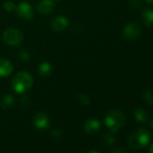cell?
Listing matches in <instances>:
<instances>
[{"mask_svg":"<svg viewBox=\"0 0 153 153\" xmlns=\"http://www.w3.org/2000/svg\"><path fill=\"white\" fill-rule=\"evenodd\" d=\"M149 153H153V142L151 143V145L149 147Z\"/></svg>","mask_w":153,"mask_h":153,"instance_id":"603a6c76","label":"cell"},{"mask_svg":"<svg viewBox=\"0 0 153 153\" xmlns=\"http://www.w3.org/2000/svg\"><path fill=\"white\" fill-rule=\"evenodd\" d=\"M143 98L150 105H153V88H149L143 93Z\"/></svg>","mask_w":153,"mask_h":153,"instance_id":"2e32d148","label":"cell"},{"mask_svg":"<svg viewBox=\"0 0 153 153\" xmlns=\"http://www.w3.org/2000/svg\"><path fill=\"white\" fill-rule=\"evenodd\" d=\"M130 3L134 8H140L141 7V0H130Z\"/></svg>","mask_w":153,"mask_h":153,"instance_id":"44dd1931","label":"cell"},{"mask_svg":"<svg viewBox=\"0 0 153 153\" xmlns=\"http://www.w3.org/2000/svg\"><path fill=\"white\" fill-rule=\"evenodd\" d=\"M146 3H149L150 5H153V0H144Z\"/></svg>","mask_w":153,"mask_h":153,"instance_id":"cb8c5ba5","label":"cell"},{"mask_svg":"<svg viewBox=\"0 0 153 153\" xmlns=\"http://www.w3.org/2000/svg\"><path fill=\"white\" fill-rule=\"evenodd\" d=\"M105 123L112 132H116L124 123V114L120 110H111L105 117Z\"/></svg>","mask_w":153,"mask_h":153,"instance_id":"3957f363","label":"cell"},{"mask_svg":"<svg viewBox=\"0 0 153 153\" xmlns=\"http://www.w3.org/2000/svg\"><path fill=\"white\" fill-rule=\"evenodd\" d=\"M16 10L17 16L24 20L32 19L33 16V9L32 6L29 5L28 3H25V2L20 3L16 8Z\"/></svg>","mask_w":153,"mask_h":153,"instance_id":"52a82bcc","label":"cell"},{"mask_svg":"<svg viewBox=\"0 0 153 153\" xmlns=\"http://www.w3.org/2000/svg\"><path fill=\"white\" fill-rule=\"evenodd\" d=\"M14 105H15V99L12 96H9V95L4 97L1 101V106L6 110H9L13 108Z\"/></svg>","mask_w":153,"mask_h":153,"instance_id":"9a60e30c","label":"cell"},{"mask_svg":"<svg viewBox=\"0 0 153 153\" xmlns=\"http://www.w3.org/2000/svg\"><path fill=\"white\" fill-rule=\"evenodd\" d=\"M133 115H134V118L136 119L137 122L139 123H146L149 119V114L147 113V111L144 109V108H141V107H138L134 110L133 112Z\"/></svg>","mask_w":153,"mask_h":153,"instance_id":"4fadbf2b","label":"cell"},{"mask_svg":"<svg viewBox=\"0 0 153 153\" xmlns=\"http://www.w3.org/2000/svg\"><path fill=\"white\" fill-rule=\"evenodd\" d=\"M88 153H100V152H98V151H97V150H90V151H88Z\"/></svg>","mask_w":153,"mask_h":153,"instance_id":"d4e9b609","label":"cell"},{"mask_svg":"<svg viewBox=\"0 0 153 153\" xmlns=\"http://www.w3.org/2000/svg\"><path fill=\"white\" fill-rule=\"evenodd\" d=\"M50 119L49 116L43 113V112H39L34 115L33 118V124L34 127L39 130V131H46L50 127Z\"/></svg>","mask_w":153,"mask_h":153,"instance_id":"8992f818","label":"cell"},{"mask_svg":"<svg viewBox=\"0 0 153 153\" xmlns=\"http://www.w3.org/2000/svg\"><path fill=\"white\" fill-rule=\"evenodd\" d=\"M57 1H59V0H57Z\"/></svg>","mask_w":153,"mask_h":153,"instance_id":"4316f807","label":"cell"},{"mask_svg":"<svg viewBox=\"0 0 153 153\" xmlns=\"http://www.w3.org/2000/svg\"><path fill=\"white\" fill-rule=\"evenodd\" d=\"M140 20L147 27L153 26V9L144 8L140 14Z\"/></svg>","mask_w":153,"mask_h":153,"instance_id":"7c38bea8","label":"cell"},{"mask_svg":"<svg viewBox=\"0 0 153 153\" xmlns=\"http://www.w3.org/2000/svg\"><path fill=\"white\" fill-rule=\"evenodd\" d=\"M110 153H125V152L123 149H115L112 150Z\"/></svg>","mask_w":153,"mask_h":153,"instance_id":"7402d4cb","label":"cell"},{"mask_svg":"<svg viewBox=\"0 0 153 153\" xmlns=\"http://www.w3.org/2000/svg\"><path fill=\"white\" fill-rule=\"evenodd\" d=\"M51 136H52V138H53L55 140H60L62 139V137H63V134H62L61 131H59V130H58V129H55V130L52 131Z\"/></svg>","mask_w":153,"mask_h":153,"instance_id":"ac0fdd59","label":"cell"},{"mask_svg":"<svg viewBox=\"0 0 153 153\" xmlns=\"http://www.w3.org/2000/svg\"><path fill=\"white\" fill-rule=\"evenodd\" d=\"M13 64L7 59H0V76H7L13 72Z\"/></svg>","mask_w":153,"mask_h":153,"instance_id":"8fae6325","label":"cell"},{"mask_svg":"<svg viewBox=\"0 0 153 153\" xmlns=\"http://www.w3.org/2000/svg\"><path fill=\"white\" fill-rule=\"evenodd\" d=\"M151 128H152V130H153V119L151 120Z\"/></svg>","mask_w":153,"mask_h":153,"instance_id":"484cf974","label":"cell"},{"mask_svg":"<svg viewBox=\"0 0 153 153\" xmlns=\"http://www.w3.org/2000/svg\"><path fill=\"white\" fill-rule=\"evenodd\" d=\"M79 98L80 103H81L83 105H89V98H88L87 96H85V95H80V96H79Z\"/></svg>","mask_w":153,"mask_h":153,"instance_id":"ffe728a7","label":"cell"},{"mask_svg":"<svg viewBox=\"0 0 153 153\" xmlns=\"http://www.w3.org/2000/svg\"><path fill=\"white\" fill-rule=\"evenodd\" d=\"M114 137L112 134H106L104 137V142L107 146H112L114 144Z\"/></svg>","mask_w":153,"mask_h":153,"instance_id":"e0dca14e","label":"cell"},{"mask_svg":"<svg viewBox=\"0 0 153 153\" xmlns=\"http://www.w3.org/2000/svg\"><path fill=\"white\" fill-rule=\"evenodd\" d=\"M4 8H5V10L7 11V12H12V11H14V10L16 9V6H15V4H14L13 2H11V1H7V2L4 4Z\"/></svg>","mask_w":153,"mask_h":153,"instance_id":"d6986e66","label":"cell"},{"mask_svg":"<svg viewBox=\"0 0 153 153\" xmlns=\"http://www.w3.org/2000/svg\"><path fill=\"white\" fill-rule=\"evenodd\" d=\"M100 126H101V123L97 119L90 118L86 121V123L84 124V129H85L86 132H88L89 134H94L99 131Z\"/></svg>","mask_w":153,"mask_h":153,"instance_id":"30bf717a","label":"cell"},{"mask_svg":"<svg viewBox=\"0 0 153 153\" xmlns=\"http://www.w3.org/2000/svg\"><path fill=\"white\" fill-rule=\"evenodd\" d=\"M55 8V4L52 0H41L37 5V10L42 15H48Z\"/></svg>","mask_w":153,"mask_h":153,"instance_id":"ba28073f","label":"cell"},{"mask_svg":"<svg viewBox=\"0 0 153 153\" xmlns=\"http://www.w3.org/2000/svg\"><path fill=\"white\" fill-rule=\"evenodd\" d=\"M38 71H39V74L42 76H47L51 74L52 72V67L50 63L48 62H42L39 68H38Z\"/></svg>","mask_w":153,"mask_h":153,"instance_id":"5bb4252c","label":"cell"},{"mask_svg":"<svg viewBox=\"0 0 153 153\" xmlns=\"http://www.w3.org/2000/svg\"><path fill=\"white\" fill-rule=\"evenodd\" d=\"M150 141V133L144 128H140L136 130L133 133L129 136L128 143L129 145L136 149L145 148L149 145Z\"/></svg>","mask_w":153,"mask_h":153,"instance_id":"7a4b0ae2","label":"cell"},{"mask_svg":"<svg viewBox=\"0 0 153 153\" xmlns=\"http://www.w3.org/2000/svg\"><path fill=\"white\" fill-rule=\"evenodd\" d=\"M33 79L32 75L26 71L17 73L12 80L13 90L17 94H24L31 89L33 87Z\"/></svg>","mask_w":153,"mask_h":153,"instance_id":"6da1fadb","label":"cell"},{"mask_svg":"<svg viewBox=\"0 0 153 153\" xmlns=\"http://www.w3.org/2000/svg\"><path fill=\"white\" fill-rule=\"evenodd\" d=\"M141 33V28L140 25L138 23L131 22L129 23L123 29V34L126 39L134 41L137 40Z\"/></svg>","mask_w":153,"mask_h":153,"instance_id":"5b68a950","label":"cell"},{"mask_svg":"<svg viewBox=\"0 0 153 153\" xmlns=\"http://www.w3.org/2000/svg\"><path fill=\"white\" fill-rule=\"evenodd\" d=\"M68 25V20L64 16H57L51 22V28L55 32H62L64 31Z\"/></svg>","mask_w":153,"mask_h":153,"instance_id":"9c48e42d","label":"cell"},{"mask_svg":"<svg viewBox=\"0 0 153 153\" xmlns=\"http://www.w3.org/2000/svg\"><path fill=\"white\" fill-rule=\"evenodd\" d=\"M3 40L10 46H17L23 41V34L16 28H8L3 33Z\"/></svg>","mask_w":153,"mask_h":153,"instance_id":"277c9868","label":"cell"}]
</instances>
